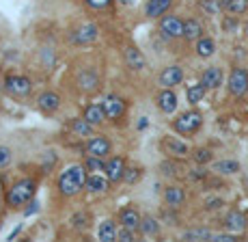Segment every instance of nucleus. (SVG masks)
<instances>
[{"label": "nucleus", "instance_id": "obj_14", "mask_svg": "<svg viewBox=\"0 0 248 242\" xmlns=\"http://www.w3.org/2000/svg\"><path fill=\"white\" fill-rule=\"evenodd\" d=\"M155 104H158V108L164 115H173L175 111H177V96H175V91L173 89H169V87H164L162 91L158 93V97H155Z\"/></svg>", "mask_w": 248, "mask_h": 242}, {"label": "nucleus", "instance_id": "obj_28", "mask_svg": "<svg viewBox=\"0 0 248 242\" xmlns=\"http://www.w3.org/2000/svg\"><path fill=\"white\" fill-rule=\"evenodd\" d=\"M205 93H207V87H205L203 82H199V84H190L188 91H186V97H188V102H190V104H199V102H203Z\"/></svg>", "mask_w": 248, "mask_h": 242}, {"label": "nucleus", "instance_id": "obj_34", "mask_svg": "<svg viewBox=\"0 0 248 242\" xmlns=\"http://www.w3.org/2000/svg\"><path fill=\"white\" fill-rule=\"evenodd\" d=\"M89 221H91V216L87 214V212H78V214L71 216V225H74L76 229H87Z\"/></svg>", "mask_w": 248, "mask_h": 242}, {"label": "nucleus", "instance_id": "obj_44", "mask_svg": "<svg viewBox=\"0 0 248 242\" xmlns=\"http://www.w3.org/2000/svg\"><path fill=\"white\" fill-rule=\"evenodd\" d=\"M222 206V201H220V199H214V201H209V210H214V208H220Z\"/></svg>", "mask_w": 248, "mask_h": 242}, {"label": "nucleus", "instance_id": "obj_39", "mask_svg": "<svg viewBox=\"0 0 248 242\" xmlns=\"http://www.w3.org/2000/svg\"><path fill=\"white\" fill-rule=\"evenodd\" d=\"M11 162V149L7 145H0V167H7Z\"/></svg>", "mask_w": 248, "mask_h": 242}, {"label": "nucleus", "instance_id": "obj_33", "mask_svg": "<svg viewBox=\"0 0 248 242\" xmlns=\"http://www.w3.org/2000/svg\"><path fill=\"white\" fill-rule=\"evenodd\" d=\"M212 231L209 229H188L184 231V240H212Z\"/></svg>", "mask_w": 248, "mask_h": 242}, {"label": "nucleus", "instance_id": "obj_26", "mask_svg": "<svg viewBox=\"0 0 248 242\" xmlns=\"http://www.w3.org/2000/svg\"><path fill=\"white\" fill-rule=\"evenodd\" d=\"M222 11L231 13V16H242L248 11V0H220Z\"/></svg>", "mask_w": 248, "mask_h": 242}, {"label": "nucleus", "instance_id": "obj_9", "mask_svg": "<svg viewBox=\"0 0 248 242\" xmlns=\"http://www.w3.org/2000/svg\"><path fill=\"white\" fill-rule=\"evenodd\" d=\"M97 35H99V28L89 22V24L78 26L71 32V41H74L76 46H87V44H93V41L97 39Z\"/></svg>", "mask_w": 248, "mask_h": 242}, {"label": "nucleus", "instance_id": "obj_38", "mask_svg": "<svg viewBox=\"0 0 248 242\" xmlns=\"http://www.w3.org/2000/svg\"><path fill=\"white\" fill-rule=\"evenodd\" d=\"M140 175H142V171L138 169V167H130V169H125V177H123V182L136 184L138 179H140Z\"/></svg>", "mask_w": 248, "mask_h": 242}, {"label": "nucleus", "instance_id": "obj_30", "mask_svg": "<svg viewBox=\"0 0 248 242\" xmlns=\"http://www.w3.org/2000/svg\"><path fill=\"white\" fill-rule=\"evenodd\" d=\"M78 82H80V89H82V91H95L99 84V78L91 72H82L78 78Z\"/></svg>", "mask_w": 248, "mask_h": 242}, {"label": "nucleus", "instance_id": "obj_27", "mask_svg": "<svg viewBox=\"0 0 248 242\" xmlns=\"http://www.w3.org/2000/svg\"><path fill=\"white\" fill-rule=\"evenodd\" d=\"M214 52H216V44H214L212 37H201V39H197V54L201 56V59H209V56H214Z\"/></svg>", "mask_w": 248, "mask_h": 242}, {"label": "nucleus", "instance_id": "obj_16", "mask_svg": "<svg viewBox=\"0 0 248 242\" xmlns=\"http://www.w3.org/2000/svg\"><path fill=\"white\" fill-rule=\"evenodd\" d=\"M110 179H108V175L106 173H91L89 177H87V191L89 193H93V194H104V193H108V188H110Z\"/></svg>", "mask_w": 248, "mask_h": 242}, {"label": "nucleus", "instance_id": "obj_35", "mask_svg": "<svg viewBox=\"0 0 248 242\" xmlns=\"http://www.w3.org/2000/svg\"><path fill=\"white\" fill-rule=\"evenodd\" d=\"M201 9L207 11L209 16H216V13L222 11V4H220V0H201Z\"/></svg>", "mask_w": 248, "mask_h": 242}, {"label": "nucleus", "instance_id": "obj_18", "mask_svg": "<svg viewBox=\"0 0 248 242\" xmlns=\"http://www.w3.org/2000/svg\"><path fill=\"white\" fill-rule=\"evenodd\" d=\"M123 56H125V63L127 67L136 69V72H140V69H145L147 65V59L142 56V52L136 48V46H127L125 52H123Z\"/></svg>", "mask_w": 248, "mask_h": 242}, {"label": "nucleus", "instance_id": "obj_42", "mask_svg": "<svg viewBox=\"0 0 248 242\" xmlns=\"http://www.w3.org/2000/svg\"><path fill=\"white\" fill-rule=\"evenodd\" d=\"M31 203H32V208H26V212H24V214H26V216L35 214V212H37V210H39V203H37V201H35V199H32V201H31Z\"/></svg>", "mask_w": 248, "mask_h": 242}, {"label": "nucleus", "instance_id": "obj_17", "mask_svg": "<svg viewBox=\"0 0 248 242\" xmlns=\"http://www.w3.org/2000/svg\"><path fill=\"white\" fill-rule=\"evenodd\" d=\"M175 0H147L145 2V16L149 20H155V17H162L170 7H173Z\"/></svg>", "mask_w": 248, "mask_h": 242}, {"label": "nucleus", "instance_id": "obj_19", "mask_svg": "<svg viewBox=\"0 0 248 242\" xmlns=\"http://www.w3.org/2000/svg\"><path fill=\"white\" fill-rule=\"evenodd\" d=\"M164 201L169 208H179L186 201V191L181 186H169L164 191Z\"/></svg>", "mask_w": 248, "mask_h": 242}, {"label": "nucleus", "instance_id": "obj_8", "mask_svg": "<svg viewBox=\"0 0 248 242\" xmlns=\"http://www.w3.org/2000/svg\"><path fill=\"white\" fill-rule=\"evenodd\" d=\"M84 151H87V156H99V158H106V156L112 151V143H110V139L104 136V134L91 136L89 143L84 145Z\"/></svg>", "mask_w": 248, "mask_h": 242}, {"label": "nucleus", "instance_id": "obj_47", "mask_svg": "<svg viewBox=\"0 0 248 242\" xmlns=\"http://www.w3.org/2000/svg\"><path fill=\"white\" fill-rule=\"evenodd\" d=\"M244 31H246V37H248V24H246V28H244Z\"/></svg>", "mask_w": 248, "mask_h": 242}, {"label": "nucleus", "instance_id": "obj_20", "mask_svg": "<svg viewBox=\"0 0 248 242\" xmlns=\"http://www.w3.org/2000/svg\"><path fill=\"white\" fill-rule=\"evenodd\" d=\"M225 227L231 234H237V231H244V227H246V218L242 212H237V210H231L227 214L225 218Z\"/></svg>", "mask_w": 248, "mask_h": 242}, {"label": "nucleus", "instance_id": "obj_32", "mask_svg": "<svg viewBox=\"0 0 248 242\" xmlns=\"http://www.w3.org/2000/svg\"><path fill=\"white\" fill-rule=\"evenodd\" d=\"M82 164L87 167L89 173H102V171H106V162L99 156H87Z\"/></svg>", "mask_w": 248, "mask_h": 242}, {"label": "nucleus", "instance_id": "obj_29", "mask_svg": "<svg viewBox=\"0 0 248 242\" xmlns=\"http://www.w3.org/2000/svg\"><path fill=\"white\" fill-rule=\"evenodd\" d=\"M93 123L87 121L84 117H80V119H74L71 121V130L76 132L78 136H89V134H93Z\"/></svg>", "mask_w": 248, "mask_h": 242}, {"label": "nucleus", "instance_id": "obj_1", "mask_svg": "<svg viewBox=\"0 0 248 242\" xmlns=\"http://www.w3.org/2000/svg\"><path fill=\"white\" fill-rule=\"evenodd\" d=\"M89 171L84 164H71L59 175L56 179V188L63 197H76L78 193H82V188L87 186Z\"/></svg>", "mask_w": 248, "mask_h": 242}, {"label": "nucleus", "instance_id": "obj_46", "mask_svg": "<svg viewBox=\"0 0 248 242\" xmlns=\"http://www.w3.org/2000/svg\"><path fill=\"white\" fill-rule=\"evenodd\" d=\"M119 2L125 4V7H127V4H134V0H119Z\"/></svg>", "mask_w": 248, "mask_h": 242}, {"label": "nucleus", "instance_id": "obj_40", "mask_svg": "<svg viewBox=\"0 0 248 242\" xmlns=\"http://www.w3.org/2000/svg\"><path fill=\"white\" fill-rule=\"evenodd\" d=\"M84 2H87V7H91V9H104L110 4V0H84Z\"/></svg>", "mask_w": 248, "mask_h": 242}, {"label": "nucleus", "instance_id": "obj_25", "mask_svg": "<svg viewBox=\"0 0 248 242\" xmlns=\"http://www.w3.org/2000/svg\"><path fill=\"white\" fill-rule=\"evenodd\" d=\"M138 231H140V234L145 236V238H155V236L160 234V223L155 221L154 216H142Z\"/></svg>", "mask_w": 248, "mask_h": 242}, {"label": "nucleus", "instance_id": "obj_7", "mask_svg": "<svg viewBox=\"0 0 248 242\" xmlns=\"http://www.w3.org/2000/svg\"><path fill=\"white\" fill-rule=\"evenodd\" d=\"M160 32L166 39H179L184 37V20H179L177 16H162Z\"/></svg>", "mask_w": 248, "mask_h": 242}, {"label": "nucleus", "instance_id": "obj_2", "mask_svg": "<svg viewBox=\"0 0 248 242\" xmlns=\"http://www.w3.org/2000/svg\"><path fill=\"white\" fill-rule=\"evenodd\" d=\"M37 194V179L35 177H22L17 182H13L11 186L4 193V201H7V208H24L35 199Z\"/></svg>", "mask_w": 248, "mask_h": 242}, {"label": "nucleus", "instance_id": "obj_3", "mask_svg": "<svg viewBox=\"0 0 248 242\" xmlns=\"http://www.w3.org/2000/svg\"><path fill=\"white\" fill-rule=\"evenodd\" d=\"M201 126H203V115L199 111H188L173 121V130L177 132V134H184V136L197 134V132L201 130Z\"/></svg>", "mask_w": 248, "mask_h": 242}, {"label": "nucleus", "instance_id": "obj_5", "mask_svg": "<svg viewBox=\"0 0 248 242\" xmlns=\"http://www.w3.org/2000/svg\"><path fill=\"white\" fill-rule=\"evenodd\" d=\"M229 93L242 97L248 93V72L244 67H233L229 74Z\"/></svg>", "mask_w": 248, "mask_h": 242}, {"label": "nucleus", "instance_id": "obj_15", "mask_svg": "<svg viewBox=\"0 0 248 242\" xmlns=\"http://www.w3.org/2000/svg\"><path fill=\"white\" fill-rule=\"evenodd\" d=\"M140 221H142V216H140V212H138L136 206H125L119 210V223H121V227H130V229L138 231Z\"/></svg>", "mask_w": 248, "mask_h": 242}, {"label": "nucleus", "instance_id": "obj_13", "mask_svg": "<svg viewBox=\"0 0 248 242\" xmlns=\"http://www.w3.org/2000/svg\"><path fill=\"white\" fill-rule=\"evenodd\" d=\"M158 82L162 84V87H169V89L177 87V84L184 82V69H181L179 65H169V67H164L160 72Z\"/></svg>", "mask_w": 248, "mask_h": 242}, {"label": "nucleus", "instance_id": "obj_31", "mask_svg": "<svg viewBox=\"0 0 248 242\" xmlns=\"http://www.w3.org/2000/svg\"><path fill=\"white\" fill-rule=\"evenodd\" d=\"M214 171L222 175H233L240 171V162H235V160H220V162L214 164Z\"/></svg>", "mask_w": 248, "mask_h": 242}, {"label": "nucleus", "instance_id": "obj_6", "mask_svg": "<svg viewBox=\"0 0 248 242\" xmlns=\"http://www.w3.org/2000/svg\"><path fill=\"white\" fill-rule=\"evenodd\" d=\"M102 106H104V113H106V119L108 121H117V119H121L123 115H125V99L123 97H119V96H106L104 97V102H102Z\"/></svg>", "mask_w": 248, "mask_h": 242}, {"label": "nucleus", "instance_id": "obj_36", "mask_svg": "<svg viewBox=\"0 0 248 242\" xmlns=\"http://www.w3.org/2000/svg\"><path fill=\"white\" fill-rule=\"evenodd\" d=\"M192 158H194V162H199V164H207L209 160H212V151L205 149V147H201V149H197L192 154Z\"/></svg>", "mask_w": 248, "mask_h": 242}, {"label": "nucleus", "instance_id": "obj_10", "mask_svg": "<svg viewBox=\"0 0 248 242\" xmlns=\"http://www.w3.org/2000/svg\"><path fill=\"white\" fill-rule=\"evenodd\" d=\"M162 149H164V154L175 156V158H186V156L190 154L188 143L179 141L177 136H164V139H162Z\"/></svg>", "mask_w": 248, "mask_h": 242}, {"label": "nucleus", "instance_id": "obj_11", "mask_svg": "<svg viewBox=\"0 0 248 242\" xmlns=\"http://www.w3.org/2000/svg\"><path fill=\"white\" fill-rule=\"evenodd\" d=\"M37 108H39L44 115H54L61 108V96L56 91H44L37 97Z\"/></svg>", "mask_w": 248, "mask_h": 242}, {"label": "nucleus", "instance_id": "obj_43", "mask_svg": "<svg viewBox=\"0 0 248 242\" xmlns=\"http://www.w3.org/2000/svg\"><path fill=\"white\" fill-rule=\"evenodd\" d=\"M147 126H149V119H147V117H140V119H138V130H145Z\"/></svg>", "mask_w": 248, "mask_h": 242}, {"label": "nucleus", "instance_id": "obj_4", "mask_svg": "<svg viewBox=\"0 0 248 242\" xmlns=\"http://www.w3.org/2000/svg\"><path fill=\"white\" fill-rule=\"evenodd\" d=\"M4 89H7V93L13 97H26L28 93L32 91V80L26 78V76H20V74H11L4 80Z\"/></svg>", "mask_w": 248, "mask_h": 242}, {"label": "nucleus", "instance_id": "obj_37", "mask_svg": "<svg viewBox=\"0 0 248 242\" xmlns=\"http://www.w3.org/2000/svg\"><path fill=\"white\" fill-rule=\"evenodd\" d=\"M117 240H121V242H132V240H136V229H130V227H121V229L117 231Z\"/></svg>", "mask_w": 248, "mask_h": 242}, {"label": "nucleus", "instance_id": "obj_21", "mask_svg": "<svg viewBox=\"0 0 248 242\" xmlns=\"http://www.w3.org/2000/svg\"><path fill=\"white\" fill-rule=\"evenodd\" d=\"M201 82L207 89H218L222 84V69L220 67H207L201 76Z\"/></svg>", "mask_w": 248, "mask_h": 242}, {"label": "nucleus", "instance_id": "obj_45", "mask_svg": "<svg viewBox=\"0 0 248 242\" xmlns=\"http://www.w3.org/2000/svg\"><path fill=\"white\" fill-rule=\"evenodd\" d=\"M4 206H7V201H4V197H0V212H2Z\"/></svg>", "mask_w": 248, "mask_h": 242}, {"label": "nucleus", "instance_id": "obj_22", "mask_svg": "<svg viewBox=\"0 0 248 242\" xmlns=\"http://www.w3.org/2000/svg\"><path fill=\"white\" fill-rule=\"evenodd\" d=\"M117 225H114V221H110V218H106V221L99 223L97 227V240L102 242H112L117 240Z\"/></svg>", "mask_w": 248, "mask_h": 242}, {"label": "nucleus", "instance_id": "obj_24", "mask_svg": "<svg viewBox=\"0 0 248 242\" xmlns=\"http://www.w3.org/2000/svg\"><path fill=\"white\" fill-rule=\"evenodd\" d=\"M84 119L91 121L93 126H102L106 121V113H104L102 104H91V106L84 108Z\"/></svg>", "mask_w": 248, "mask_h": 242}, {"label": "nucleus", "instance_id": "obj_41", "mask_svg": "<svg viewBox=\"0 0 248 242\" xmlns=\"http://www.w3.org/2000/svg\"><path fill=\"white\" fill-rule=\"evenodd\" d=\"M233 240H237V238L231 234H214L212 236V242H233Z\"/></svg>", "mask_w": 248, "mask_h": 242}, {"label": "nucleus", "instance_id": "obj_12", "mask_svg": "<svg viewBox=\"0 0 248 242\" xmlns=\"http://www.w3.org/2000/svg\"><path fill=\"white\" fill-rule=\"evenodd\" d=\"M125 158L123 156H112L110 160L106 162V171L104 173L108 175V179H110L112 184L117 182H123V177H125Z\"/></svg>", "mask_w": 248, "mask_h": 242}, {"label": "nucleus", "instance_id": "obj_23", "mask_svg": "<svg viewBox=\"0 0 248 242\" xmlns=\"http://www.w3.org/2000/svg\"><path fill=\"white\" fill-rule=\"evenodd\" d=\"M203 37V26L199 20H186L184 22V39L186 41H197Z\"/></svg>", "mask_w": 248, "mask_h": 242}]
</instances>
